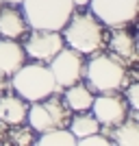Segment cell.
<instances>
[{
	"mask_svg": "<svg viewBox=\"0 0 139 146\" xmlns=\"http://www.w3.org/2000/svg\"><path fill=\"white\" fill-rule=\"evenodd\" d=\"M83 81L89 85V90L96 92V94L122 92L133 81L130 79V66L124 63L120 57L111 55L109 50H100L96 55H89V59L85 63Z\"/></svg>",
	"mask_w": 139,
	"mask_h": 146,
	"instance_id": "cell-1",
	"label": "cell"
},
{
	"mask_svg": "<svg viewBox=\"0 0 139 146\" xmlns=\"http://www.w3.org/2000/svg\"><path fill=\"white\" fill-rule=\"evenodd\" d=\"M61 35L65 39V46L78 50L85 57H89L104 50L109 26H104L91 11H76L74 9L67 24L61 29Z\"/></svg>",
	"mask_w": 139,
	"mask_h": 146,
	"instance_id": "cell-2",
	"label": "cell"
},
{
	"mask_svg": "<svg viewBox=\"0 0 139 146\" xmlns=\"http://www.w3.org/2000/svg\"><path fill=\"white\" fill-rule=\"evenodd\" d=\"M9 83H11V90L18 96H22L26 103L42 100L50 94H61V87L57 85L48 63H39V61L22 63L9 76Z\"/></svg>",
	"mask_w": 139,
	"mask_h": 146,
	"instance_id": "cell-3",
	"label": "cell"
},
{
	"mask_svg": "<svg viewBox=\"0 0 139 146\" xmlns=\"http://www.w3.org/2000/svg\"><path fill=\"white\" fill-rule=\"evenodd\" d=\"M20 7L28 29L42 31H61L76 9L72 0H24Z\"/></svg>",
	"mask_w": 139,
	"mask_h": 146,
	"instance_id": "cell-4",
	"label": "cell"
},
{
	"mask_svg": "<svg viewBox=\"0 0 139 146\" xmlns=\"http://www.w3.org/2000/svg\"><path fill=\"white\" fill-rule=\"evenodd\" d=\"M74 111L67 107L61 94H50V96L28 103V113H26V124L42 133L52 127H67Z\"/></svg>",
	"mask_w": 139,
	"mask_h": 146,
	"instance_id": "cell-5",
	"label": "cell"
},
{
	"mask_svg": "<svg viewBox=\"0 0 139 146\" xmlns=\"http://www.w3.org/2000/svg\"><path fill=\"white\" fill-rule=\"evenodd\" d=\"M85 63H87V57L80 55L78 50L70 48V46H63V48L57 52L52 59H50L48 68L52 76H55L57 85L63 90L67 85H74V83H78L83 81L85 76Z\"/></svg>",
	"mask_w": 139,
	"mask_h": 146,
	"instance_id": "cell-6",
	"label": "cell"
},
{
	"mask_svg": "<svg viewBox=\"0 0 139 146\" xmlns=\"http://www.w3.org/2000/svg\"><path fill=\"white\" fill-rule=\"evenodd\" d=\"M89 11L104 26H122L137 22L139 0H89Z\"/></svg>",
	"mask_w": 139,
	"mask_h": 146,
	"instance_id": "cell-7",
	"label": "cell"
},
{
	"mask_svg": "<svg viewBox=\"0 0 139 146\" xmlns=\"http://www.w3.org/2000/svg\"><path fill=\"white\" fill-rule=\"evenodd\" d=\"M26 42L22 44L26 57L39 63H50V59L65 46V39L61 31H42V29H30V35H24Z\"/></svg>",
	"mask_w": 139,
	"mask_h": 146,
	"instance_id": "cell-8",
	"label": "cell"
},
{
	"mask_svg": "<svg viewBox=\"0 0 139 146\" xmlns=\"http://www.w3.org/2000/svg\"><path fill=\"white\" fill-rule=\"evenodd\" d=\"M89 111L96 116L100 127H113L124 120L130 109H128V103L122 92H104V94L94 96Z\"/></svg>",
	"mask_w": 139,
	"mask_h": 146,
	"instance_id": "cell-9",
	"label": "cell"
},
{
	"mask_svg": "<svg viewBox=\"0 0 139 146\" xmlns=\"http://www.w3.org/2000/svg\"><path fill=\"white\" fill-rule=\"evenodd\" d=\"M104 50H109L111 55L120 57L124 63L133 68L137 66L139 59V50H137V33L130 29V24H122V26H111L109 35H107V46Z\"/></svg>",
	"mask_w": 139,
	"mask_h": 146,
	"instance_id": "cell-10",
	"label": "cell"
},
{
	"mask_svg": "<svg viewBox=\"0 0 139 146\" xmlns=\"http://www.w3.org/2000/svg\"><path fill=\"white\" fill-rule=\"evenodd\" d=\"M100 133L120 146H137L139 144V122L137 111H128V116L113 127H100Z\"/></svg>",
	"mask_w": 139,
	"mask_h": 146,
	"instance_id": "cell-11",
	"label": "cell"
},
{
	"mask_svg": "<svg viewBox=\"0 0 139 146\" xmlns=\"http://www.w3.org/2000/svg\"><path fill=\"white\" fill-rule=\"evenodd\" d=\"M26 33H28V24L24 20V13L15 5L0 7V37L22 39Z\"/></svg>",
	"mask_w": 139,
	"mask_h": 146,
	"instance_id": "cell-12",
	"label": "cell"
},
{
	"mask_svg": "<svg viewBox=\"0 0 139 146\" xmlns=\"http://www.w3.org/2000/svg\"><path fill=\"white\" fill-rule=\"evenodd\" d=\"M22 63H26V52L18 39L0 37V74L11 76Z\"/></svg>",
	"mask_w": 139,
	"mask_h": 146,
	"instance_id": "cell-13",
	"label": "cell"
},
{
	"mask_svg": "<svg viewBox=\"0 0 139 146\" xmlns=\"http://www.w3.org/2000/svg\"><path fill=\"white\" fill-rule=\"evenodd\" d=\"M28 113V103L18 94H2L0 96V122H5L9 127L26 122Z\"/></svg>",
	"mask_w": 139,
	"mask_h": 146,
	"instance_id": "cell-14",
	"label": "cell"
},
{
	"mask_svg": "<svg viewBox=\"0 0 139 146\" xmlns=\"http://www.w3.org/2000/svg\"><path fill=\"white\" fill-rule=\"evenodd\" d=\"M61 96H63V100L67 103V107H70L74 113H76V111H89L91 103H94V92H91L89 85L83 83V81L63 87V90H61Z\"/></svg>",
	"mask_w": 139,
	"mask_h": 146,
	"instance_id": "cell-15",
	"label": "cell"
},
{
	"mask_svg": "<svg viewBox=\"0 0 139 146\" xmlns=\"http://www.w3.org/2000/svg\"><path fill=\"white\" fill-rule=\"evenodd\" d=\"M35 144L37 146H76L78 140L72 135V131L67 127H52L37 133Z\"/></svg>",
	"mask_w": 139,
	"mask_h": 146,
	"instance_id": "cell-16",
	"label": "cell"
},
{
	"mask_svg": "<svg viewBox=\"0 0 139 146\" xmlns=\"http://www.w3.org/2000/svg\"><path fill=\"white\" fill-rule=\"evenodd\" d=\"M67 129L72 131V135L76 140H80L85 135L98 133V131H100V122L96 120V116H94L91 111H76V116L72 113V118H70Z\"/></svg>",
	"mask_w": 139,
	"mask_h": 146,
	"instance_id": "cell-17",
	"label": "cell"
},
{
	"mask_svg": "<svg viewBox=\"0 0 139 146\" xmlns=\"http://www.w3.org/2000/svg\"><path fill=\"white\" fill-rule=\"evenodd\" d=\"M35 140H37V131L30 127V124H26V122L9 127V144H13V146H33Z\"/></svg>",
	"mask_w": 139,
	"mask_h": 146,
	"instance_id": "cell-18",
	"label": "cell"
},
{
	"mask_svg": "<svg viewBox=\"0 0 139 146\" xmlns=\"http://www.w3.org/2000/svg\"><path fill=\"white\" fill-rule=\"evenodd\" d=\"M122 92H124V98H126V103H128V109L137 111L139 109V83L137 81H130Z\"/></svg>",
	"mask_w": 139,
	"mask_h": 146,
	"instance_id": "cell-19",
	"label": "cell"
},
{
	"mask_svg": "<svg viewBox=\"0 0 139 146\" xmlns=\"http://www.w3.org/2000/svg\"><path fill=\"white\" fill-rule=\"evenodd\" d=\"M76 146H113V142H111L107 135H102L100 131H98V133H91V135L80 137Z\"/></svg>",
	"mask_w": 139,
	"mask_h": 146,
	"instance_id": "cell-20",
	"label": "cell"
},
{
	"mask_svg": "<svg viewBox=\"0 0 139 146\" xmlns=\"http://www.w3.org/2000/svg\"><path fill=\"white\" fill-rule=\"evenodd\" d=\"M0 144H9V124L0 122Z\"/></svg>",
	"mask_w": 139,
	"mask_h": 146,
	"instance_id": "cell-21",
	"label": "cell"
},
{
	"mask_svg": "<svg viewBox=\"0 0 139 146\" xmlns=\"http://www.w3.org/2000/svg\"><path fill=\"white\" fill-rule=\"evenodd\" d=\"M11 90V83H9V76H5V74H0V96L5 94V92Z\"/></svg>",
	"mask_w": 139,
	"mask_h": 146,
	"instance_id": "cell-22",
	"label": "cell"
},
{
	"mask_svg": "<svg viewBox=\"0 0 139 146\" xmlns=\"http://www.w3.org/2000/svg\"><path fill=\"white\" fill-rule=\"evenodd\" d=\"M72 2H74V7H80V9H85L89 5V0H72Z\"/></svg>",
	"mask_w": 139,
	"mask_h": 146,
	"instance_id": "cell-23",
	"label": "cell"
},
{
	"mask_svg": "<svg viewBox=\"0 0 139 146\" xmlns=\"http://www.w3.org/2000/svg\"><path fill=\"white\" fill-rule=\"evenodd\" d=\"M2 2H5V5H15V7H20L24 0H2Z\"/></svg>",
	"mask_w": 139,
	"mask_h": 146,
	"instance_id": "cell-24",
	"label": "cell"
},
{
	"mask_svg": "<svg viewBox=\"0 0 139 146\" xmlns=\"http://www.w3.org/2000/svg\"><path fill=\"white\" fill-rule=\"evenodd\" d=\"M2 5H5V2H2V0H0V7H2Z\"/></svg>",
	"mask_w": 139,
	"mask_h": 146,
	"instance_id": "cell-25",
	"label": "cell"
}]
</instances>
